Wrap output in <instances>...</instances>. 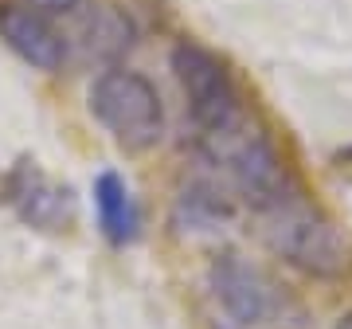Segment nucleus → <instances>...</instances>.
<instances>
[{
	"label": "nucleus",
	"mask_w": 352,
	"mask_h": 329,
	"mask_svg": "<svg viewBox=\"0 0 352 329\" xmlns=\"http://www.w3.org/2000/svg\"><path fill=\"white\" fill-rule=\"evenodd\" d=\"M94 212H98V228L102 235L110 243H129L138 235V204L129 196L126 180L118 177V173H102L94 180Z\"/></svg>",
	"instance_id": "8"
},
{
	"label": "nucleus",
	"mask_w": 352,
	"mask_h": 329,
	"mask_svg": "<svg viewBox=\"0 0 352 329\" xmlns=\"http://www.w3.org/2000/svg\"><path fill=\"white\" fill-rule=\"evenodd\" d=\"M227 220H231V204L215 189H208V184H188L176 196L173 224L180 231H215Z\"/></svg>",
	"instance_id": "9"
},
{
	"label": "nucleus",
	"mask_w": 352,
	"mask_h": 329,
	"mask_svg": "<svg viewBox=\"0 0 352 329\" xmlns=\"http://www.w3.org/2000/svg\"><path fill=\"white\" fill-rule=\"evenodd\" d=\"M200 145L208 153V161L219 164L227 173L231 189L239 192L251 208H258V212L270 208L274 200H282L294 189L274 138L258 122H251L247 114H239L231 126L200 138Z\"/></svg>",
	"instance_id": "2"
},
{
	"label": "nucleus",
	"mask_w": 352,
	"mask_h": 329,
	"mask_svg": "<svg viewBox=\"0 0 352 329\" xmlns=\"http://www.w3.org/2000/svg\"><path fill=\"white\" fill-rule=\"evenodd\" d=\"M337 329H352V314H344V317H340V321H337Z\"/></svg>",
	"instance_id": "12"
},
{
	"label": "nucleus",
	"mask_w": 352,
	"mask_h": 329,
	"mask_svg": "<svg viewBox=\"0 0 352 329\" xmlns=\"http://www.w3.org/2000/svg\"><path fill=\"white\" fill-rule=\"evenodd\" d=\"M0 39L12 55H20L36 71H59L67 59V36L43 12L28 8V4H4L0 8Z\"/></svg>",
	"instance_id": "6"
},
{
	"label": "nucleus",
	"mask_w": 352,
	"mask_h": 329,
	"mask_svg": "<svg viewBox=\"0 0 352 329\" xmlns=\"http://www.w3.org/2000/svg\"><path fill=\"white\" fill-rule=\"evenodd\" d=\"M212 290H215V302L223 306V314L231 317V329H254L270 321V314H274V286L243 255L215 259Z\"/></svg>",
	"instance_id": "5"
},
{
	"label": "nucleus",
	"mask_w": 352,
	"mask_h": 329,
	"mask_svg": "<svg viewBox=\"0 0 352 329\" xmlns=\"http://www.w3.org/2000/svg\"><path fill=\"white\" fill-rule=\"evenodd\" d=\"M133 20L126 12H118L110 4H102V8H90L75 28V39H78V51L87 55V59H122L129 47H133Z\"/></svg>",
	"instance_id": "7"
},
{
	"label": "nucleus",
	"mask_w": 352,
	"mask_h": 329,
	"mask_svg": "<svg viewBox=\"0 0 352 329\" xmlns=\"http://www.w3.org/2000/svg\"><path fill=\"white\" fill-rule=\"evenodd\" d=\"M28 8H36L43 16H75L87 0H24Z\"/></svg>",
	"instance_id": "11"
},
{
	"label": "nucleus",
	"mask_w": 352,
	"mask_h": 329,
	"mask_svg": "<svg viewBox=\"0 0 352 329\" xmlns=\"http://www.w3.org/2000/svg\"><path fill=\"white\" fill-rule=\"evenodd\" d=\"M263 240L282 263L314 279H340L352 266L349 231L294 189L263 208Z\"/></svg>",
	"instance_id": "1"
},
{
	"label": "nucleus",
	"mask_w": 352,
	"mask_h": 329,
	"mask_svg": "<svg viewBox=\"0 0 352 329\" xmlns=\"http://www.w3.org/2000/svg\"><path fill=\"white\" fill-rule=\"evenodd\" d=\"M90 114L126 149H153L164 138L161 94L141 71H129V67H110L94 78Z\"/></svg>",
	"instance_id": "3"
},
{
	"label": "nucleus",
	"mask_w": 352,
	"mask_h": 329,
	"mask_svg": "<svg viewBox=\"0 0 352 329\" xmlns=\"http://www.w3.org/2000/svg\"><path fill=\"white\" fill-rule=\"evenodd\" d=\"M168 67H173L180 90H184V102H188V114L200 129V138L231 126L243 114L239 90H235V78H231L227 63L204 43L180 39L168 55Z\"/></svg>",
	"instance_id": "4"
},
{
	"label": "nucleus",
	"mask_w": 352,
	"mask_h": 329,
	"mask_svg": "<svg viewBox=\"0 0 352 329\" xmlns=\"http://www.w3.org/2000/svg\"><path fill=\"white\" fill-rule=\"evenodd\" d=\"M16 192H20V196H12V200H16V208H20L24 220H32V224H39V228H55V224L63 220L67 192L51 189L39 173L24 177V189H16Z\"/></svg>",
	"instance_id": "10"
}]
</instances>
